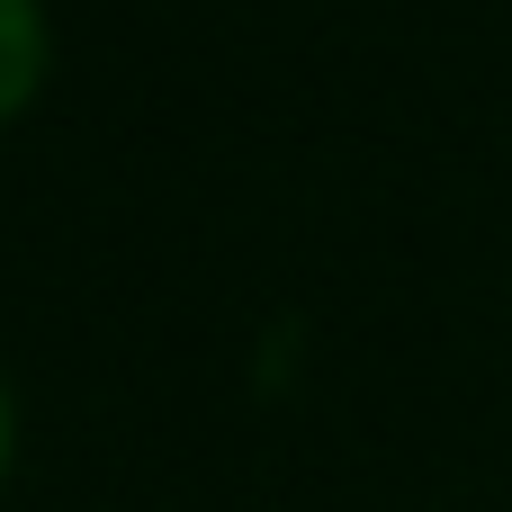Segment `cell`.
I'll return each instance as SVG.
<instances>
[{"label": "cell", "instance_id": "7a4b0ae2", "mask_svg": "<svg viewBox=\"0 0 512 512\" xmlns=\"http://www.w3.org/2000/svg\"><path fill=\"white\" fill-rule=\"evenodd\" d=\"M0 459H9V396H0Z\"/></svg>", "mask_w": 512, "mask_h": 512}, {"label": "cell", "instance_id": "6da1fadb", "mask_svg": "<svg viewBox=\"0 0 512 512\" xmlns=\"http://www.w3.org/2000/svg\"><path fill=\"white\" fill-rule=\"evenodd\" d=\"M45 81V18L36 0H0V117Z\"/></svg>", "mask_w": 512, "mask_h": 512}]
</instances>
